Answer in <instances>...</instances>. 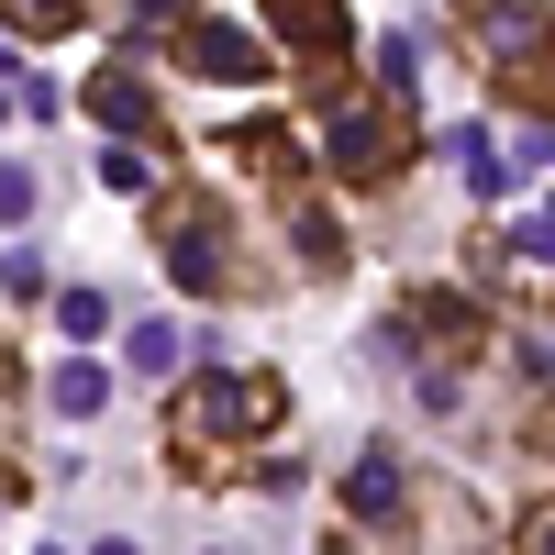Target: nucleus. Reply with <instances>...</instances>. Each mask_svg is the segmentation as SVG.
I'll list each match as a JSON object with an SVG mask.
<instances>
[{
    "label": "nucleus",
    "mask_w": 555,
    "mask_h": 555,
    "mask_svg": "<svg viewBox=\"0 0 555 555\" xmlns=\"http://www.w3.org/2000/svg\"><path fill=\"white\" fill-rule=\"evenodd\" d=\"M533 555H555V512H533Z\"/></svg>",
    "instance_id": "19"
},
{
    "label": "nucleus",
    "mask_w": 555,
    "mask_h": 555,
    "mask_svg": "<svg viewBox=\"0 0 555 555\" xmlns=\"http://www.w3.org/2000/svg\"><path fill=\"white\" fill-rule=\"evenodd\" d=\"M411 67H423L411 34H378V89H389V101H411Z\"/></svg>",
    "instance_id": "13"
},
{
    "label": "nucleus",
    "mask_w": 555,
    "mask_h": 555,
    "mask_svg": "<svg viewBox=\"0 0 555 555\" xmlns=\"http://www.w3.org/2000/svg\"><path fill=\"white\" fill-rule=\"evenodd\" d=\"M322 156H334L345 178H389V156H400V133L366 112V101H334L322 112Z\"/></svg>",
    "instance_id": "4"
},
{
    "label": "nucleus",
    "mask_w": 555,
    "mask_h": 555,
    "mask_svg": "<svg viewBox=\"0 0 555 555\" xmlns=\"http://www.w3.org/2000/svg\"><path fill=\"white\" fill-rule=\"evenodd\" d=\"M522 167H555V122H522V133H512V178H522Z\"/></svg>",
    "instance_id": "16"
},
{
    "label": "nucleus",
    "mask_w": 555,
    "mask_h": 555,
    "mask_svg": "<svg viewBox=\"0 0 555 555\" xmlns=\"http://www.w3.org/2000/svg\"><path fill=\"white\" fill-rule=\"evenodd\" d=\"M34 211V167H0V222H23Z\"/></svg>",
    "instance_id": "17"
},
{
    "label": "nucleus",
    "mask_w": 555,
    "mask_h": 555,
    "mask_svg": "<svg viewBox=\"0 0 555 555\" xmlns=\"http://www.w3.org/2000/svg\"><path fill=\"white\" fill-rule=\"evenodd\" d=\"M544 234H555V201H544Z\"/></svg>",
    "instance_id": "21"
},
{
    "label": "nucleus",
    "mask_w": 555,
    "mask_h": 555,
    "mask_svg": "<svg viewBox=\"0 0 555 555\" xmlns=\"http://www.w3.org/2000/svg\"><path fill=\"white\" fill-rule=\"evenodd\" d=\"M133 378H167V366H178V322H133Z\"/></svg>",
    "instance_id": "11"
},
{
    "label": "nucleus",
    "mask_w": 555,
    "mask_h": 555,
    "mask_svg": "<svg viewBox=\"0 0 555 555\" xmlns=\"http://www.w3.org/2000/svg\"><path fill=\"white\" fill-rule=\"evenodd\" d=\"M345 500H356L366 522H389V512H400V455H356V478H345Z\"/></svg>",
    "instance_id": "7"
},
{
    "label": "nucleus",
    "mask_w": 555,
    "mask_h": 555,
    "mask_svg": "<svg viewBox=\"0 0 555 555\" xmlns=\"http://www.w3.org/2000/svg\"><path fill=\"white\" fill-rule=\"evenodd\" d=\"M289 245L311 256V278H334V267H345V234H334V211H311V201H289Z\"/></svg>",
    "instance_id": "10"
},
{
    "label": "nucleus",
    "mask_w": 555,
    "mask_h": 555,
    "mask_svg": "<svg viewBox=\"0 0 555 555\" xmlns=\"http://www.w3.org/2000/svg\"><path fill=\"white\" fill-rule=\"evenodd\" d=\"M44 400H56V411H67V423H89V411H101V400H112V378H101V366H89V356H67V366H56V378H44Z\"/></svg>",
    "instance_id": "9"
},
{
    "label": "nucleus",
    "mask_w": 555,
    "mask_h": 555,
    "mask_svg": "<svg viewBox=\"0 0 555 555\" xmlns=\"http://www.w3.org/2000/svg\"><path fill=\"white\" fill-rule=\"evenodd\" d=\"M178 56H190L201 78H222V89H256L267 78V44L234 34V23H178Z\"/></svg>",
    "instance_id": "5"
},
{
    "label": "nucleus",
    "mask_w": 555,
    "mask_h": 555,
    "mask_svg": "<svg viewBox=\"0 0 555 555\" xmlns=\"http://www.w3.org/2000/svg\"><path fill=\"white\" fill-rule=\"evenodd\" d=\"M267 23L289 34V56H300L322 89L345 78V0H267Z\"/></svg>",
    "instance_id": "3"
},
{
    "label": "nucleus",
    "mask_w": 555,
    "mask_h": 555,
    "mask_svg": "<svg viewBox=\"0 0 555 555\" xmlns=\"http://www.w3.org/2000/svg\"><path fill=\"white\" fill-rule=\"evenodd\" d=\"M0 289L34 300V289H44V256H34V245H12V256H0Z\"/></svg>",
    "instance_id": "15"
},
{
    "label": "nucleus",
    "mask_w": 555,
    "mask_h": 555,
    "mask_svg": "<svg viewBox=\"0 0 555 555\" xmlns=\"http://www.w3.org/2000/svg\"><path fill=\"white\" fill-rule=\"evenodd\" d=\"M56 322L89 345V334H112V300H101V289H67V300H56Z\"/></svg>",
    "instance_id": "12"
},
{
    "label": "nucleus",
    "mask_w": 555,
    "mask_h": 555,
    "mask_svg": "<svg viewBox=\"0 0 555 555\" xmlns=\"http://www.w3.org/2000/svg\"><path fill=\"white\" fill-rule=\"evenodd\" d=\"M455 167H467V190H478V201H500V190H512V167H500L489 122H455Z\"/></svg>",
    "instance_id": "8"
},
{
    "label": "nucleus",
    "mask_w": 555,
    "mask_h": 555,
    "mask_svg": "<svg viewBox=\"0 0 555 555\" xmlns=\"http://www.w3.org/2000/svg\"><path fill=\"white\" fill-rule=\"evenodd\" d=\"M156 245H167V278H178V289H222V222H211V201L178 190V201L156 211Z\"/></svg>",
    "instance_id": "2"
},
{
    "label": "nucleus",
    "mask_w": 555,
    "mask_h": 555,
    "mask_svg": "<svg viewBox=\"0 0 555 555\" xmlns=\"http://www.w3.org/2000/svg\"><path fill=\"white\" fill-rule=\"evenodd\" d=\"M455 34L489 67H544V0H455Z\"/></svg>",
    "instance_id": "1"
},
{
    "label": "nucleus",
    "mask_w": 555,
    "mask_h": 555,
    "mask_svg": "<svg viewBox=\"0 0 555 555\" xmlns=\"http://www.w3.org/2000/svg\"><path fill=\"white\" fill-rule=\"evenodd\" d=\"M101 178H112V190H156V156H133V145H112V156H101Z\"/></svg>",
    "instance_id": "14"
},
{
    "label": "nucleus",
    "mask_w": 555,
    "mask_h": 555,
    "mask_svg": "<svg viewBox=\"0 0 555 555\" xmlns=\"http://www.w3.org/2000/svg\"><path fill=\"white\" fill-rule=\"evenodd\" d=\"M133 23H190V0H133Z\"/></svg>",
    "instance_id": "18"
},
{
    "label": "nucleus",
    "mask_w": 555,
    "mask_h": 555,
    "mask_svg": "<svg viewBox=\"0 0 555 555\" xmlns=\"http://www.w3.org/2000/svg\"><path fill=\"white\" fill-rule=\"evenodd\" d=\"M89 112H101L112 133H145V122H156V89H145V78H133V56H122L112 78H89Z\"/></svg>",
    "instance_id": "6"
},
{
    "label": "nucleus",
    "mask_w": 555,
    "mask_h": 555,
    "mask_svg": "<svg viewBox=\"0 0 555 555\" xmlns=\"http://www.w3.org/2000/svg\"><path fill=\"white\" fill-rule=\"evenodd\" d=\"M89 555H133V544H122V533H112V544H89Z\"/></svg>",
    "instance_id": "20"
}]
</instances>
